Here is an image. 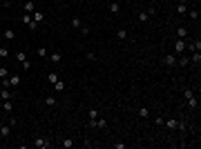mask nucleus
I'll list each match as a JSON object with an SVG mask.
<instances>
[{"label": "nucleus", "mask_w": 201, "mask_h": 149, "mask_svg": "<svg viewBox=\"0 0 201 149\" xmlns=\"http://www.w3.org/2000/svg\"><path fill=\"white\" fill-rule=\"evenodd\" d=\"M163 127H168V129H181L183 125H179V120H176V118H168L166 122H163Z\"/></svg>", "instance_id": "f257e3e1"}, {"label": "nucleus", "mask_w": 201, "mask_h": 149, "mask_svg": "<svg viewBox=\"0 0 201 149\" xmlns=\"http://www.w3.org/2000/svg\"><path fill=\"white\" fill-rule=\"evenodd\" d=\"M16 58H18V62L22 65V69H29V67H31V62H29V58H27V54H16Z\"/></svg>", "instance_id": "f03ea898"}, {"label": "nucleus", "mask_w": 201, "mask_h": 149, "mask_svg": "<svg viewBox=\"0 0 201 149\" xmlns=\"http://www.w3.org/2000/svg\"><path fill=\"white\" fill-rule=\"evenodd\" d=\"M163 65H166V67H174L176 65V56L174 54H166V56H163Z\"/></svg>", "instance_id": "7ed1b4c3"}, {"label": "nucleus", "mask_w": 201, "mask_h": 149, "mask_svg": "<svg viewBox=\"0 0 201 149\" xmlns=\"http://www.w3.org/2000/svg\"><path fill=\"white\" fill-rule=\"evenodd\" d=\"M0 136H2V138H9L11 136V125H0Z\"/></svg>", "instance_id": "20e7f679"}, {"label": "nucleus", "mask_w": 201, "mask_h": 149, "mask_svg": "<svg viewBox=\"0 0 201 149\" xmlns=\"http://www.w3.org/2000/svg\"><path fill=\"white\" fill-rule=\"evenodd\" d=\"M34 145H36V147H38V149H49V147H51V145L47 143L45 138H36V140H34Z\"/></svg>", "instance_id": "39448f33"}, {"label": "nucleus", "mask_w": 201, "mask_h": 149, "mask_svg": "<svg viewBox=\"0 0 201 149\" xmlns=\"http://www.w3.org/2000/svg\"><path fill=\"white\" fill-rule=\"evenodd\" d=\"M174 51H176V54H183V51H186V42H183V38H179L174 42Z\"/></svg>", "instance_id": "423d86ee"}, {"label": "nucleus", "mask_w": 201, "mask_h": 149, "mask_svg": "<svg viewBox=\"0 0 201 149\" xmlns=\"http://www.w3.org/2000/svg\"><path fill=\"white\" fill-rule=\"evenodd\" d=\"M20 80H22V78H20L18 74H11V76H9V87H18Z\"/></svg>", "instance_id": "0eeeda50"}, {"label": "nucleus", "mask_w": 201, "mask_h": 149, "mask_svg": "<svg viewBox=\"0 0 201 149\" xmlns=\"http://www.w3.org/2000/svg\"><path fill=\"white\" fill-rule=\"evenodd\" d=\"M34 11H36V2L34 0H27L25 2V14H34Z\"/></svg>", "instance_id": "6e6552de"}, {"label": "nucleus", "mask_w": 201, "mask_h": 149, "mask_svg": "<svg viewBox=\"0 0 201 149\" xmlns=\"http://www.w3.org/2000/svg\"><path fill=\"white\" fill-rule=\"evenodd\" d=\"M0 98H2V100H11V91H9V87H2V89H0Z\"/></svg>", "instance_id": "1a4fd4ad"}, {"label": "nucleus", "mask_w": 201, "mask_h": 149, "mask_svg": "<svg viewBox=\"0 0 201 149\" xmlns=\"http://www.w3.org/2000/svg\"><path fill=\"white\" fill-rule=\"evenodd\" d=\"M47 58H49L51 62H60V60H63V54H58V51H54V54H49Z\"/></svg>", "instance_id": "9d476101"}, {"label": "nucleus", "mask_w": 201, "mask_h": 149, "mask_svg": "<svg viewBox=\"0 0 201 149\" xmlns=\"http://www.w3.org/2000/svg\"><path fill=\"white\" fill-rule=\"evenodd\" d=\"M45 105H47V107H56V105H58V100H56L54 96H45Z\"/></svg>", "instance_id": "9b49d317"}, {"label": "nucleus", "mask_w": 201, "mask_h": 149, "mask_svg": "<svg viewBox=\"0 0 201 149\" xmlns=\"http://www.w3.org/2000/svg\"><path fill=\"white\" fill-rule=\"evenodd\" d=\"M176 62H179L181 67H186V65H190V58H188V56H181V54H179V58H176Z\"/></svg>", "instance_id": "f8f14e48"}, {"label": "nucleus", "mask_w": 201, "mask_h": 149, "mask_svg": "<svg viewBox=\"0 0 201 149\" xmlns=\"http://www.w3.org/2000/svg\"><path fill=\"white\" fill-rule=\"evenodd\" d=\"M11 109H14V105H11V100H2V111L11 114Z\"/></svg>", "instance_id": "ddd939ff"}, {"label": "nucleus", "mask_w": 201, "mask_h": 149, "mask_svg": "<svg viewBox=\"0 0 201 149\" xmlns=\"http://www.w3.org/2000/svg\"><path fill=\"white\" fill-rule=\"evenodd\" d=\"M31 18H34L36 22H38V25H40V22L45 20V14H43V11H34V16H31Z\"/></svg>", "instance_id": "4468645a"}, {"label": "nucleus", "mask_w": 201, "mask_h": 149, "mask_svg": "<svg viewBox=\"0 0 201 149\" xmlns=\"http://www.w3.org/2000/svg\"><path fill=\"white\" fill-rule=\"evenodd\" d=\"M110 11H112V14H119V11H121V5L116 2V0H112V2H110Z\"/></svg>", "instance_id": "2eb2a0df"}, {"label": "nucleus", "mask_w": 201, "mask_h": 149, "mask_svg": "<svg viewBox=\"0 0 201 149\" xmlns=\"http://www.w3.org/2000/svg\"><path fill=\"white\" fill-rule=\"evenodd\" d=\"M54 89H56V91H65V82H63V80L58 78V80L54 82Z\"/></svg>", "instance_id": "dca6fc26"}, {"label": "nucleus", "mask_w": 201, "mask_h": 149, "mask_svg": "<svg viewBox=\"0 0 201 149\" xmlns=\"http://www.w3.org/2000/svg\"><path fill=\"white\" fill-rule=\"evenodd\" d=\"M190 60H192V62H194V65H199V62H201V54H199V51H192Z\"/></svg>", "instance_id": "f3484780"}, {"label": "nucleus", "mask_w": 201, "mask_h": 149, "mask_svg": "<svg viewBox=\"0 0 201 149\" xmlns=\"http://www.w3.org/2000/svg\"><path fill=\"white\" fill-rule=\"evenodd\" d=\"M2 36H5V40H14V38H16V31H14V29H7Z\"/></svg>", "instance_id": "a211bd4d"}, {"label": "nucleus", "mask_w": 201, "mask_h": 149, "mask_svg": "<svg viewBox=\"0 0 201 149\" xmlns=\"http://www.w3.org/2000/svg\"><path fill=\"white\" fill-rule=\"evenodd\" d=\"M188 105H190V107H192V109H197V98H194V94H192V96H188Z\"/></svg>", "instance_id": "6ab92c4d"}, {"label": "nucleus", "mask_w": 201, "mask_h": 149, "mask_svg": "<svg viewBox=\"0 0 201 149\" xmlns=\"http://www.w3.org/2000/svg\"><path fill=\"white\" fill-rule=\"evenodd\" d=\"M72 145H74V143H72V138H63V140H60V147H65V149H69Z\"/></svg>", "instance_id": "aec40b11"}, {"label": "nucleus", "mask_w": 201, "mask_h": 149, "mask_svg": "<svg viewBox=\"0 0 201 149\" xmlns=\"http://www.w3.org/2000/svg\"><path fill=\"white\" fill-rule=\"evenodd\" d=\"M176 11H179V16H186V14H188V7L179 2V5H176Z\"/></svg>", "instance_id": "412c9836"}, {"label": "nucleus", "mask_w": 201, "mask_h": 149, "mask_svg": "<svg viewBox=\"0 0 201 149\" xmlns=\"http://www.w3.org/2000/svg\"><path fill=\"white\" fill-rule=\"evenodd\" d=\"M36 56H40V58H47L49 54H47V49H45V47H38V51H36Z\"/></svg>", "instance_id": "4be33fe9"}, {"label": "nucleus", "mask_w": 201, "mask_h": 149, "mask_svg": "<svg viewBox=\"0 0 201 149\" xmlns=\"http://www.w3.org/2000/svg\"><path fill=\"white\" fill-rule=\"evenodd\" d=\"M139 116H141V118H147V116H150V109H147V107H141V109H139Z\"/></svg>", "instance_id": "5701e85b"}, {"label": "nucleus", "mask_w": 201, "mask_h": 149, "mask_svg": "<svg viewBox=\"0 0 201 149\" xmlns=\"http://www.w3.org/2000/svg\"><path fill=\"white\" fill-rule=\"evenodd\" d=\"M9 78V71H7V67H0V80Z\"/></svg>", "instance_id": "b1692460"}, {"label": "nucleus", "mask_w": 201, "mask_h": 149, "mask_svg": "<svg viewBox=\"0 0 201 149\" xmlns=\"http://www.w3.org/2000/svg\"><path fill=\"white\" fill-rule=\"evenodd\" d=\"M176 36H179V38H186V36H188V29H186V27H179V31H176Z\"/></svg>", "instance_id": "393cba45"}, {"label": "nucleus", "mask_w": 201, "mask_h": 149, "mask_svg": "<svg viewBox=\"0 0 201 149\" xmlns=\"http://www.w3.org/2000/svg\"><path fill=\"white\" fill-rule=\"evenodd\" d=\"M72 27H76V29H80V27H83V22H80V18H72Z\"/></svg>", "instance_id": "a878e982"}, {"label": "nucleus", "mask_w": 201, "mask_h": 149, "mask_svg": "<svg viewBox=\"0 0 201 149\" xmlns=\"http://www.w3.org/2000/svg\"><path fill=\"white\" fill-rule=\"evenodd\" d=\"M116 38H119V40H125V38H127L125 29H119V31H116Z\"/></svg>", "instance_id": "bb28decb"}, {"label": "nucleus", "mask_w": 201, "mask_h": 149, "mask_svg": "<svg viewBox=\"0 0 201 149\" xmlns=\"http://www.w3.org/2000/svg\"><path fill=\"white\" fill-rule=\"evenodd\" d=\"M139 20H141V22H145V20H150V16H147V11H141V14H139Z\"/></svg>", "instance_id": "cd10ccee"}, {"label": "nucleus", "mask_w": 201, "mask_h": 149, "mask_svg": "<svg viewBox=\"0 0 201 149\" xmlns=\"http://www.w3.org/2000/svg\"><path fill=\"white\" fill-rule=\"evenodd\" d=\"M31 20H34V18H31V14H22V22H25V25H29Z\"/></svg>", "instance_id": "c85d7f7f"}, {"label": "nucleus", "mask_w": 201, "mask_h": 149, "mask_svg": "<svg viewBox=\"0 0 201 149\" xmlns=\"http://www.w3.org/2000/svg\"><path fill=\"white\" fill-rule=\"evenodd\" d=\"M47 78H49V82H51V85H54V82H56V80H58V74H56V71H51V74H49V76H47Z\"/></svg>", "instance_id": "c756f323"}, {"label": "nucleus", "mask_w": 201, "mask_h": 149, "mask_svg": "<svg viewBox=\"0 0 201 149\" xmlns=\"http://www.w3.org/2000/svg\"><path fill=\"white\" fill-rule=\"evenodd\" d=\"M98 118V109H90V120H96Z\"/></svg>", "instance_id": "7c9ffc66"}, {"label": "nucleus", "mask_w": 201, "mask_h": 149, "mask_svg": "<svg viewBox=\"0 0 201 149\" xmlns=\"http://www.w3.org/2000/svg\"><path fill=\"white\" fill-rule=\"evenodd\" d=\"M7 56H9V49H7V47H0V58H7Z\"/></svg>", "instance_id": "2f4dec72"}, {"label": "nucleus", "mask_w": 201, "mask_h": 149, "mask_svg": "<svg viewBox=\"0 0 201 149\" xmlns=\"http://www.w3.org/2000/svg\"><path fill=\"white\" fill-rule=\"evenodd\" d=\"M27 27H29L31 31H36V27H38V22H36V20H31V22H29V25H27Z\"/></svg>", "instance_id": "473e14b6"}, {"label": "nucleus", "mask_w": 201, "mask_h": 149, "mask_svg": "<svg viewBox=\"0 0 201 149\" xmlns=\"http://www.w3.org/2000/svg\"><path fill=\"white\" fill-rule=\"evenodd\" d=\"M85 58L90 60V62H94V60H96V54H85Z\"/></svg>", "instance_id": "72a5a7b5"}, {"label": "nucleus", "mask_w": 201, "mask_h": 149, "mask_svg": "<svg viewBox=\"0 0 201 149\" xmlns=\"http://www.w3.org/2000/svg\"><path fill=\"white\" fill-rule=\"evenodd\" d=\"M147 16H156V7H150V9H147Z\"/></svg>", "instance_id": "f704fd0d"}, {"label": "nucleus", "mask_w": 201, "mask_h": 149, "mask_svg": "<svg viewBox=\"0 0 201 149\" xmlns=\"http://www.w3.org/2000/svg\"><path fill=\"white\" fill-rule=\"evenodd\" d=\"M179 2H181V5H188V2H190V0H179Z\"/></svg>", "instance_id": "c9c22d12"}, {"label": "nucleus", "mask_w": 201, "mask_h": 149, "mask_svg": "<svg viewBox=\"0 0 201 149\" xmlns=\"http://www.w3.org/2000/svg\"><path fill=\"white\" fill-rule=\"evenodd\" d=\"M2 5H11V0H2Z\"/></svg>", "instance_id": "e433bc0d"}, {"label": "nucleus", "mask_w": 201, "mask_h": 149, "mask_svg": "<svg viewBox=\"0 0 201 149\" xmlns=\"http://www.w3.org/2000/svg\"><path fill=\"white\" fill-rule=\"evenodd\" d=\"M0 125H2V116H0Z\"/></svg>", "instance_id": "4c0bfd02"}]
</instances>
